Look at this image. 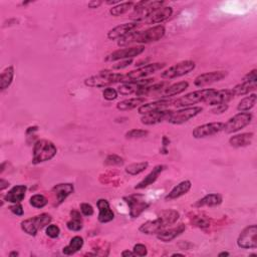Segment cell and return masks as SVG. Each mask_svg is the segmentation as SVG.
<instances>
[{"label": "cell", "mask_w": 257, "mask_h": 257, "mask_svg": "<svg viewBox=\"0 0 257 257\" xmlns=\"http://www.w3.org/2000/svg\"><path fill=\"white\" fill-rule=\"evenodd\" d=\"M223 201V198L218 193H210L205 195L203 198L199 199L193 206L196 208L201 207H215L219 206Z\"/></svg>", "instance_id": "obj_30"}, {"label": "cell", "mask_w": 257, "mask_h": 257, "mask_svg": "<svg viewBox=\"0 0 257 257\" xmlns=\"http://www.w3.org/2000/svg\"><path fill=\"white\" fill-rule=\"evenodd\" d=\"M229 109V106L228 104H224V105H219V106H216L212 109V113L215 114H223L225 113L227 110Z\"/></svg>", "instance_id": "obj_50"}, {"label": "cell", "mask_w": 257, "mask_h": 257, "mask_svg": "<svg viewBox=\"0 0 257 257\" xmlns=\"http://www.w3.org/2000/svg\"><path fill=\"white\" fill-rule=\"evenodd\" d=\"M237 245L241 249L257 248V226L256 224L245 227L237 238Z\"/></svg>", "instance_id": "obj_13"}, {"label": "cell", "mask_w": 257, "mask_h": 257, "mask_svg": "<svg viewBox=\"0 0 257 257\" xmlns=\"http://www.w3.org/2000/svg\"><path fill=\"white\" fill-rule=\"evenodd\" d=\"M196 67V63L193 60H183L175 63L165 69L161 74V78L165 80H174L192 73Z\"/></svg>", "instance_id": "obj_9"}, {"label": "cell", "mask_w": 257, "mask_h": 257, "mask_svg": "<svg viewBox=\"0 0 257 257\" xmlns=\"http://www.w3.org/2000/svg\"><path fill=\"white\" fill-rule=\"evenodd\" d=\"M228 72L226 71H214L205 74H201L194 80V86L197 87H204L212 84L218 83L227 78Z\"/></svg>", "instance_id": "obj_15"}, {"label": "cell", "mask_w": 257, "mask_h": 257, "mask_svg": "<svg viewBox=\"0 0 257 257\" xmlns=\"http://www.w3.org/2000/svg\"><path fill=\"white\" fill-rule=\"evenodd\" d=\"M132 63H133V59H124V60L115 61V63H114L112 65V69H116V71H120V69L128 67Z\"/></svg>", "instance_id": "obj_47"}, {"label": "cell", "mask_w": 257, "mask_h": 257, "mask_svg": "<svg viewBox=\"0 0 257 257\" xmlns=\"http://www.w3.org/2000/svg\"><path fill=\"white\" fill-rule=\"evenodd\" d=\"M37 130H38V127H36V126H34V127H29V128H28V130H27V134L29 135V134H30V133L36 132Z\"/></svg>", "instance_id": "obj_55"}, {"label": "cell", "mask_w": 257, "mask_h": 257, "mask_svg": "<svg viewBox=\"0 0 257 257\" xmlns=\"http://www.w3.org/2000/svg\"><path fill=\"white\" fill-rule=\"evenodd\" d=\"M180 218V213L176 210H163L155 220H149L139 227V231L146 235L158 234L159 232L175 224Z\"/></svg>", "instance_id": "obj_2"}, {"label": "cell", "mask_w": 257, "mask_h": 257, "mask_svg": "<svg viewBox=\"0 0 257 257\" xmlns=\"http://www.w3.org/2000/svg\"><path fill=\"white\" fill-rule=\"evenodd\" d=\"M185 230H186V225L184 223H180L176 227L166 228L163 231L159 232L157 234V239H159L162 242H171L172 240L180 236Z\"/></svg>", "instance_id": "obj_24"}, {"label": "cell", "mask_w": 257, "mask_h": 257, "mask_svg": "<svg viewBox=\"0 0 257 257\" xmlns=\"http://www.w3.org/2000/svg\"><path fill=\"white\" fill-rule=\"evenodd\" d=\"M81 212L84 216H86V217H89V216H92L93 215V208L90 204L88 203H82L81 204Z\"/></svg>", "instance_id": "obj_46"}, {"label": "cell", "mask_w": 257, "mask_h": 257, "mask_svg": "<svg viewBox=\"0 0 257 257\" xmlns=\"http://www.w3.org/2000/svg\"><path fill=\"white\" fill-rule=\"evenodd\" d=\"M28 187L26 185H16L5 194L4 201L11 204H17L26 198Z\"/></svg>", "instance_id": "obj_27"}, {"label": "cell", "mask_w": 257, "mask_h": 257, "mask_svg": "<svg viewBox=\"0 0 257 257\" xmlns=\"http://www.w3.org/2000/svg\"><path fill=\"white\" fill-rule=\"evenodd\" d=\"M149 135V131L141 130V129H133L126 133L125 137L128 140H136V139H142Z\"/></svg>", "instance_id": "obj_41"}, {"label": "cell", "mask_w": 257, "mask_h": 257, "mask_svg": "<svg viewBox=\"0 0 257 257\" xmlns=\"http://www.w3.org/2000/svg\"><path fill=\"white\" fill-rule=\"evenodd\" d=\"M171 112V110H163L143 114L141 118V123L145 126H154L165 121L167 122Z\"/></svg>", "instance_id": "obj_20"}, {"label": "cell", "mask_w": 257, "mask_h": 257, "mask_svg": "<svg viewBox=\"0 0 257 257\" xmlns=\"http://www.w3.org/2000/svg\"><path fill=\"white\" fill-rule=\"evenodd\" d=\"M229 255H230V253L227 252V251H223V252H220V253L218 254L219 257H224V256H229Z\"/></svg>", "instance_id": "obj_57"}, {"label": "cell", "mask_w": 257, "mask_h": 257, "mask_svg": "<svg viewBox=\"0 0 257 257\" xmlns=\"http://www.w3.org/2000/svg\"><path fill=\"white\" fill-rule=\"evenodd\" d=\"M52 191L56 197V206H59L66 200L69 195L74 193L75 187L71 183H59L54 187Z\"/></svg>", "instance_id": "obj_22"}, {"label": "cell", "mask_w": 257, "mask_h": 257, "mask_svg": "<svg viewBox=\"0 0 257 257\" xmlns=\"http://www.w3.org/2000/svg\"><path fill=\"white\" fill-rule=\"evenodd\" d=\"M17 256H19V253L17 251H11L9 253V257H17Z\"/></svg>", "instance_id": "obj_56"}, {"label": "cell", "mask_w": 257, "mask_h": 257, "mask_svg": "<svg viewBox=\"0 0 257 257\" xmlns=\"http://www.w3.org/2000/svg\"><path fill=\"white\" fill-rule=\"evenodd\" d=\"M45 233H46V235H48L50 238L56 239L60 234V228L57 225H56V224H50L48 227H46Z\"/></svg>", "instance_id": "obj_43"}, {"label": "cell", "mask_w": 257, "mask_h": 257, "mask_svg": "<svg viewBox=\"0 0 257 257\" xmlns=\"http://www.w3.org/2000/svg\"><path fill=\"white\" fill-rule=\"evenodd\" d=\"M105 164L107 166H122L124 165V159L118 155H109L106 160Z\"/></svg>", "instance_id": "obj_42"}, {"label": "cell", "mask_w": 257, "mask_h": 257, "mask_svg": "<svg viewBox=\"0 0 257 257\" xmlns=\"http://www.w3.org/2000/svg\"><path fill=\"white\" fill-rule=\"evenodd\" d=\"M13 79H14V66L9 65L1 73V77H0V87H1L2 91L7 89L11 86Z\"/></svg>", "instance_id": "obj_36"}, {"label": "cell", "mask_w": 257, "mask_h": 257, "mask_svg": "<svg viewBox=\"0 0 257 257\" xmlns=\"http://www.w3.org/2000/svg\"><path fill=\"white\" fill-rule=\"evenodd\" d=\"M9 210L16 216H22L23 214H25V210H23V207L20 203L13 204L12 206L9 207Z\"/></svg>", "instance_id": "obj_48"}, {"label": "cell", "mask_w": 257, "mask_h": 257, "mask_svg": "<svg viewBox=\"0 0 257 257\" xmlns=\"http://www.w3.org/2000/svg\"><path fill=\"white\" fill-rule=\"evenodd\" d=\"M155 79H143L139 81H133L129 83L122 84L118 87V92L122 96H131L133 93H137L140 89L154 84Z\"/></svg>", "instance_id": "obj_17"}, {"label": "cell", "mask_w": 257, "mask_h": 257, "mask_svg": "<svg viewBox=\"0 0 257 257\" xmlns=\"http://www.w3.org/2000/svg\"><path fill=\"white\" fill-rule=\"evenodd\" d=\"M172 256H184V254H180V253H174V254H172Z\"/></svg>", "instance_id": "obj_58"}, {"label": "cell", "mask_w": 257, "mask_h": 257, "mask_svg": "<svg viewBox=\"0 0 257 257\" xmlns=\"http://www.w3.org/2000/svg\"><path fill=\"white\" fill-rule=\"evenodd\" d=\"M257 103V95L256 93H251L248 97L243 98L237 106V110L239 112H249L252 110Z\"/></svg>", "instance_id": "obj_37"}, {"label": "cell", "mask_w": 257, "mask_h": 257, "mask_svg": "<svg viewBox=\"0 0 257 257\" xmlns=\"http://www.w3.org/2000/svg\"><path fill=\"white\" fill-rule=\"evenodd\" d=\"M118 96H119L118 90H116L115 88H113V87H106L103 91L104 99L106 101H109V102L114 101L116 98H118Z\"/></svg>", "instance_id": "obj_44"}, {"label": "cell", "mask_w": 257, "mask_h": 257, "mask_svg": "<svg viewBox=\"0 0 257 257\" xmlns=\"http://www.w3.org/2000/svg\"><path fill=\"white\" fill-rule=\"evenodd\" d=\"M203 109L201 107H187L181 108L177 111H172L169 118L167 120L168 123L172 125H183L190 120L194 119L195 116L202 113Z\"/></svg>", "instance_id": "obj_8"}, {"label": "cell", "mask_w": 257, "mask_h": 257, "mask_svg": "<svg viewBox=\"0 0 257 257\" xmlns=\"http://www.w3.org/2000/svg\"><path fill=\"white\" fill-rule=\"evenodd\" d=\"M234 95H233V92L230 89L226 88V89H216L211 96H210L207 100H206V104L208 106H211V107H216L219 105H224V104H228L230 101H232L234 99Z\"/></svg>", "instance_id": "obj_18"}, {"label": "cell", "mask_w": 257, "mask_h": 257, "mask_svg": "<svg viewBox=\"0 0 257 257\" xmlns=\"http://www.w3.org/2000/svg\"><path fill=\"white\" fill-rule=\"evenodd\" d=\"M124 201L129 206V214L132 218H139L143 212L150 207V203L147 202L143 195H130L124 197Z\"/></svg>", "instance_id": "obj_11"}, {"label": "cell", "mask_w": 257, "mask_h": 257, "mask_svg": "<svg viewBox=\"0 0 257 257\" xmlns=\"http://www.w3.org/2000/svg\"><path fill=\"white\" fill-rule=\"evenodd\" d=\"M9 185H10V183H9L8 181H6V180H4V179L0 180V191H3V190H5L6 188H8Z\"/></svg>", "instance_id": "obj_53"}, {"label": "cell", "mask_w": 257, "mask_h": 257, "mask_svg": "<svg viewBox=\"0 0 257 257\" xmlns=\"http://www.w3.org/2000/svg\"><path fill=\"white\" fill-rule=\"evenodd\" d=\"M66 227L71 231H80L84 227V220L82 217V212L78 210H72L71 211V219L67 221Z\"/></svg>", "instance_id": "obj_34"}, {"label": "cell", "mask_w": 257, "mask_h": 257, "mask_svg": "<svg viewBox=\"0 0 257 257\" xmlns=\"http://www.w3.org/2000/svg\"><path fill=\"white\" fill-rule=\"evenodd\" d=\"M195 224H196V226H198L200 228H206V227H209V225H210L209 221L203 217H197Z\"/></svg>", "instance_id": "obj_51"}, {"label": "cell", "mask_w": 257, "mask_h": 257, "mask_svg": "<svg viewBox=\"0 0 257 257\" xmlns=\"http://www.w3.org/2000/svg\"><path fill=\"white\" fill-rule=\"evenodd\" d=\"M149 167V163L148 162H139V163H133V164H130L129 166L126 167L125 171L127 174L131 176H137L140 175L141 173L145 172Z\"/></svg>", "instance_id": "obj_38"}, {"label": "cell", "mask_w": 257, "mask_h": 257, "mask_svg": "<svg viewBox=\"0 0 257 257\" xmlns=\"http://www.w3.org/2000/svg\"><path fill=\"white\" fill-rule=\"evenodd\" d=\"M140 28V23L138 22H127L120 25L118 27H114L110 29L107 33V37L110 40H119L126 35L130 34L131 32L136 31Z\"/></svg>", "instance_id": "obj_16"}, {"label": "cell", "mask_w": 257, "mask_h": 257, "mask_svg": "<svg viewBox=\"0 0 257 257\" xmlns=\"http://www.w3.org/2000/svg\"><path fill=\"white\" fill-rule=\"evenodd\" d=\"M254 138L253 133H242L232 136L229 139V145L233 148H244L250 146Z\"/></svg>", "instance_id": "obj_29"}, {"label": "cell", "mask_w": 257, "mask_h": 257, "mask_svg": "<svg viewBox=\"0 0 257 257\" xmlns=\"http://www.w3.org/2000/svg\"><path fill=\"white\" fill-rule=\"evenodd\" d=\"M121 255H122L123 257H128V256H135V253H134V251L124 250V251L121 253Z\"/></svg>", "instance_id": "obj_54"}, {"label": "cell", "mask_w": 257, "mask_h": 257, "mask_svg": "<svg viewBox=\"0 0 257 257\" xmlns=\"http://www.w3.org/2000/svg\"><path fill=\"white\" fill-rule=\"evenodd\" d=\"M169 86L168 82H161L158 84H153L150 86H147L143 88L140 89L137 93L136 96L137 97H148V96H152V95H157L158 92H160L163 88H165L166 86Z\"/></svg>", "instance_id": "obj_32"}, {"label": "cell", "mask_w": 257, "mask_h": 257, "mask_svg": "<svg viewBox=\"0 0 257 257\" xmlns=\"http://www.w3.org/2000/svg\"><path fill=\"white\" fill-rule=\"evenodd\" d=\"M97 207L99 209V222L109 223L114 219V213L111 209V205L107 199H99L97 202Z\"/></svg>", "instance_id": "obj_25"}, {"label": "cell", "mask_w": 257, "mask_h": 257, "mask_svg": "<svg viewBox=\"0 0 257 257\" xmlns=\"http://www.w3.org/2000/svg\"><path fill=\"white\" fill-rule=\"evenodd\" d=\"M48 203H49L48 199H46V197L43 196L42 194H34L29 199V204L36 209H41L45 207L48 205Z\"/></svg>", "instance_id": "obj_40"}, {"label": "cell", "mask_w": 257, "mask_h": 257, "mask_svg": "<svg viewBox=\"0 0 257 257\" xmlns=\"http://www.w3.org/2000/svg\"><path fill=\"white\" fill-rule=\"evenodd\" d=\"M188 87H189L188 82H179V83H176L173 85H169L165 88H163L160 92L157 93V96L161 97V100L162 99L163 100L171 99V98L184 92Z\"/></svg>", "instance_id": "obj_21"}, {"label": "cell", "mask_w": 257, "mask_h": 257, "mask_svg": "<svg viewBox=\"0 0 257 257\" xmlns=\"http://www.w3.org/2000/svg\"><path fill=\"white\" fill-rule=\"evenodd\" d=\"M53 221V217L49 213H41L32 218L23 220L20 223L22 231L29 236H36L39 230L48 227Z\"/></svg>", "instance_id": "obj_6"}, {"label": "cell", "mask_w": 257, "mask_h": 257, "mask_svg": "<svg viewBox=\"0 0 257 257\" xmlns=\"http://www.w3.org/2000/svg\"><path fill=\"white\" fill-rule=\"evenodd\" d=\"M170 143H171L170 139L167 136H163V138H162V149L160 150V153H162L163 155H167Z\"/></svg>", "instance_id": "obj_49"}, {"label": "cell", "mask_w": 257, "mask_h": 257, "mask_svg": "<svg viewBox=\"0 0 257 257\" xmlns=\"http://www.w3.org/2000/svg\"><path fill=\"white\" fill-rule=\"evenodd\" d=\"M192 188V183L189 180H184L177 184L174 188L166 195V201H173L176 200L188 193Z\"/></svg>", "instance_id": "obj_26"}, {"label": "cell", "mask_w": 257, "mask_h": 257, "mask_svg": "<svg viewBox=\"0 0 257 257\" xmlns=\"http://www.w3.org/2000/svg\"><path fill=\"white\" fill-rule=\"evenodd\" d=\"M224 125L225 124L222 122H212V123L200 125L193 130L192 136L195 139H205L208 137L215 136V135L223 132Z\"/></svg>", "instance_id": "obj_14"}, {"label": "cell", "mask_w": 257, "mask_h": 257, "mask_svg": "<svg viewBox=\"0 0 257 257\" xmlns=\"http://www.w3.org/2000/svg\"><path fill=\"white\" fill-rule=\"evenodd\" d=\"M166 66L165 62H153V63H148L146 65L140 66L135 71H132L128 73L127 75H124L123 81L121 84L133 82V81H139L143 79H148L149 76L155 74L158 71H161Z\"/></svg>", "instance_id": "obj_7"}, {"label": "cell", "mask_w": 257, "mask_h": 257, "mask_svg": "<svg viewBox=\"0 0 257 257\" xmlns=\"http://www.w3.org/2000/svg\"><path fill=\"white\" fill-rule=\"evenodd\" d=\"M216 89L214 88H203L198 89L192 92L187 93V95L174 100L173 106L177 108H187V107H194V105L199 103H205L206 100L212 95Z\"/></svg>", "instance_id": "obj_5"}, {"label": "cell", "mask_w": 257, "mask_h": 257, "mask_svg": "<svg viewBox=\"0 0 257 257\" xmlns=\"http://www.w3.org/2000/svg\"><path fill=\"white\" fill-rule=\"evenodd\" d=\"M174 100L171 99H165V100H158L152 103L144 104L141 107L138 108V113L140 114H147L150 113L158 112V111H163V110H167L169 107L173 106Z\"/></svg>", "instance_id": "obj_19"}, {"label": "cell", "mask_w": 257, "mask_h": 257, "mask_svg": "<svg viewBox=\"0 0 257 257\" xmlns=\"http://www.w3.org/2000/svg\"><path fill=\"white\" fill-rule=\"evenodd\" d=\"M257 88V83H250L247 81H241L240 84L236 85L234 87L231 88L234 97H240L248 95L249 92L255 90Z\"/></svg>", "instance_id": "obj_33"}, {"label": "cell", "mask_w": 257, "mask_h": 257, "mask_svg": "<svg viewBox=\"0 0 257 257\" xmlns=\"http://www.w3.org/2000/svg\"><path fill=\"white\" fill-rule=\"evenodd\" d=\"M123 74L114 73L112 69H105L99 74L85 80V85L88 87H109L116 83H122Z\"/></svg>", "instance_id": "obj_3"}, {"label": "cell", "mask_w": 257, "mask_h": 257, "mask_svg": "<svg viewBox=\"0 0 257 257\" xmlns=\"http://www.w3.org/2000/svg\"><path fill=\"white\" fill-rule=\"evenodd\" d=\"M167 169V166L165 165H157L154 167V169L141 181L139 182L136 186H135V189L136 190H142L147 188L150 185H153L159 178V176L164 172Z\"/></svg>", "instance_id": "obj_23"}, {"label": "cell", "mask_w": 257, "mask_h": 257, "mask_svg": "<svg viewBox=\"0 0 257 257\" xmlns=\"http://www.w3.org/2000/svg\"><path fill=\"white\" fill-rule=\"evenodd\" d=\"M144 52H145L144 45H136V46H131V48L120 49L118 51H114V53L110 54L106 57V61L115 62V61L124 60V59H133L136 57L141 56Z\"/></svg>", "instance_id": "obj_12"}, {"label": "cell", "mask_w": 257, "mask_h": 257, "mask_svg": "<svg viewBox=\"0 0 257 257\" xmlns=\"http://www.w3.org/2000/svg\"><path fill=\"white\" fill-rule=\"evenodd\" d=\"M102 4H103V2L100 1V0H92V1L88 2L87 6L91 9H96V8H99Z\"/></svg>", "instance_id": "obj_52"}, {"label": "cell", "mask_w": 257, "mask_h": 257, "mask_svg": "<svg viewBox=\"0 0 257 257\" xmlns=\"http://www.w3.org/2000/svg\"><path fill=\"white\" fill-rule=\"evenodd\" d=\"M57 154L56 145L49 140H38L35 142L32 151V164L38 165L41 163L51 161Z\"/></svg>", "instance_id": "obj_4"}, {"label": "cell", "mask_w": 257, "mask_h": 257, "mask_svg": "<svg viewBox=\"0 0 257 257\" xmlns=\"http://www.w3.org/2000/svg\"><path fill=\"white\" fill-rule=\"evenodd\" d=\"M85 244L84 238L81 236H75L71 239L69 241L68 245H66L65 247L62 248V253L64 255H73L75 253H77L78 251H80L83 246Z\"/></svg>", "instance_id": "obj_35"}, {"label": "cell", "mask_w": 257, "mask_h": 257, "mask_svg": "<svg viewBox=\"0 0 257 257\" xmlns=\"http://www.w3.org/2000/svg\"><path fill=\"white\" fill-rule=\"evenodd\" d=\"M135 3L133 1H127V2H121L120 4L113 6L110 9V14L114 17H119L124 14H126L131 8H133Z\"/></svg>", "instance_id": "obj_39"}, {"label": "cell", "mask_w": 257, "mask_h": 257, "mask_svg": "<svg viewBox=\"0 0 257 257\" xmlns=\"http://www.w3.org/2000/svg\"><path fill=\"white\" fill-rule=\"evenodd\" d=\"M165 34H166L165 27L158 25L144 31L136 30L134 32H131L130 34L121 38L118 41V45L120 48H124V46H129L131 44L143 45L147 43L157 42L164 37Z\"/></svg>", "instance_id": "obj_1"}, {"label": "cell", "mask_w": 257, "mask_h": 257, "mask_svg": "<svg viewBox=\"0 0 257 257\" xmlns=\"http://www.w3.org/2000/svg\"><path fill=\"white\" fill-rule=\"evenodd\" d=\"M133 251L135 253V255L137 256H146L148 254V249L146 247V245L142 244V243H138L134 246Z\"/></svg>", "instance_id": "obj_45"}, {"label": "cell", "mask_w": 257, "mask_h": 257, "mask_svg": "<svg viewBox=\"0 0 257 257\" xmlns=\"http://www.w3.org/2000/svg\"><path fill=\"white\" fill-rule=\"evenodd\" d=\"M173 14V8L171 6H163L154 11L151 16L145 21L147 25H158L169 19Z\"/></svg>", "instance_id": "obj_28"}, {"label": "cell", "mask_w": 257, "mask_h": 257, "mask_svg": "<svg viewBox=\"0 0 257 257\" xmlns=\"http://www.w3.org/2000/svg\"><path fill=\"white\" fill-rule=\"evenodd\" d=\"M145 102H146V99L143 97L131 98V99H127V100L119 102L118 104H116V109L122 112L132 111L134 109L141 107L142 105L145 104Z\"/></svg>", "instance_id": "obj_31"}, {"label": "cell", "mask_w": 257, "mask_h": 257, "mask_svg": "<svg viewBox=\"0 0 257 257\" xmlns=\"http://www.w3.org/2000/svg\"><path fill=\"white\" fill-rule=\"evenodd\" d=\"M252 119H253V114L251 113L240 112L231 116L226 123H224L225 125H224L223 132H225L226 134L237 133L242 129L246 128L251 123Z\"/></svg>", "instance_id": "obj_10"}]
</instances>
